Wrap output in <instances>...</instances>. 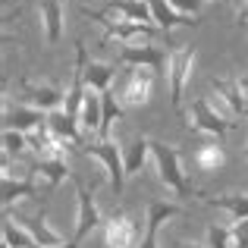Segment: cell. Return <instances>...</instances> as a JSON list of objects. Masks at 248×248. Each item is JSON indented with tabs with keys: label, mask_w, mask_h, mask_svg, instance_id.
<instances>
[{
	"label": "cell",
	"mask_w": 248,
	"mask_h": 248,
	"mask_svg": "<svg viewBox=\"0 0 248 248\" xmlns=\"http://www.w3.org/2000/svg\"><path fill=\"white\" fill-rule=\"evenodd\" d=\"M104 13L123 16V19H135V22H154L151 3H148V0H110Z\"/></svg>",
	"instance_id": "cell-19"
},
{
	"label": "cell",
	"mask_w": 248,
	"mask_h": 248,
	"mask_svg": "<svg viewBox=\"0 0 248 248\" xmlns=\"http://www.w3.org/2000/svg\"><path fill=\"white\" fill-rule=\"evenodd\" d=\"M198 198H204V204H211V207H223L232 220L248 217V195H232V192H226V195H207V192H198Z\"/></svg>",
	"instance_id": "cell-20"
},
{
	"label": "cell",
	"mask_w": 248,
	"mask_h": 248,
	"mask_svg": "<svg viewBox=\"0 0 248 248\" xmlns=\"http://www.w3.org/2000/svg\"><path fill=\"white\" fill-rule=\"evenodd\" d=\"M176 248H201L198 242H176Z\"/></svg>",
	"instance_id": "cell-33"
},
{
	"label": "cell",
	"mask_w": 248,
	"mask_h": 248,
	"mask_svg": "<svg viewBox=\"0 0 248 248\" xmlns=\"http://www.w3.org/2000/svg\"><path fill=\"white\" fill-rule=\"evenodd\" d=\"M50 248H79V239H69V242H63V245H50Z\"/></svg>",
	"instance_id": "cell-32"
},
{
	"label": "cell",
	"mask_w": 248,
	"mask_h": 248,
	"mask_svg": "<svg viewBox=\"0 0 248 248\" xmlns=\"http://www.w3.org/2000/svg\"><path fill=\"white\" fill-rule=\"evenodd\" d=\"M245 116H248V113H245Z\"/></svg>",
	"instance_id": "cell-35"
},
{
	"label": "cell",
	"mask_w": 248,
	"mask_h": 248,
	"mask_svg": "<svg viewBox=\"0 0 248 248\" xmlns=\"http://www.w3.org/2000/svg\"><path fill=\"white\" fill-rule=\"evenodd\" d=\"M76 182V198H79V214H76V232L73 239H88L91 232L101 226V207H97V198H94V188H88V182L82 176H73Z\"/></svg>",
	"instance_id": "cell-6"
},
{
	"label": "cell",
	"mask_w": 248,
	"mask_h": 248,
	"mask_svg": "<svg viewBox=\"0 0 248 248\" xmlns=\"http://www.w3.org/2000/svg\"><path fill=\"white\" fill-rule=\"evenodd\" d=\"M192 73H195V47L192 44H179V47L170 50L164 79H167V91H170V104H173V110L179 116L186 113L182 101H186V88L192 82Z\"/></svg>",
	"instance_id": "cell-2"
},
{
	"label": "cell",
	"mask_w": 248,
	"mask_h": 248,
	"mask_svg": "<svg viewBox=\"0 0 248 248\" xmlns=\"http://www.w3.org/2000/svg\"><path fill=\"white\" fill-rule=\"evenodd\" d=\"M182 123L188 126V132H204V135H211V139H226V135L236 129L232 120L220 116L217 110L207 104V97L192 101V107H188V113L182 116Z\"/></svg>",
	"instance_id": "cell-5"
},
{
	"label": "cell",
	"mask_w": 248,
	"mask_h": 248,
	"mask_svg": "<svg viewBox=\"0 0 248 248\" xmlns=\"http://www.w3.org/2000/svg\"><path fill=\"white\" fill-rule=\"evenodd\" d=\"M38 13H41L44 38H47L50 44H60V38H63V19H66V13H63V0H41Z\"/></svg>",
	"instance_id": "cell-16"
},
{
	"label": "cell",
	"mask_w": 248,
	"mask_h": 248,
	"mask_svg": "<svg viewBox=\"0 0 248 248\" xmlns=\"http://www.w3.org/2000/svg\"><path fill=\"white\" fill-rule=\"evenodd\" d=\"M25 151H31V141H29V132L22 129H3V157H22Z\"/></svg>",
	"instance_id": "cell-27"
},
{
	"label": "cell",
	"mask_w": 248,
	"mask_h": 248,
	"mask_svg": "<svg viewBox=\"0 0 248 248\" xmlns=\"http://www.w3.org/2000/svg\"><path fill=\"white\" fill-rule=\"evenodd\" d=\"M123 157H126V173L135 176L141 173L148 164V157H151V139H145V135H135L132 141H129L126 148H123Z\"/></svg>",
	"instance_id": "cell-21"
},
{
	"label": "cell",
	"mask_w": 248,
	"mask_h": 248,
	"mask_svg": "<svg viewBox=\"0 0 248 248\" xmlns=\"http://www.w3.org/2000/svg\"><path fill=\"white\" fill-rule=\"evenodd\" d=\"M47 123V110L41 107H10L3 104V129H22V132H31V129H41Z\"/></svg>",
	"instance_id": "cell-13"
},
{
	"label": "cell",
	"mask_w": 248,
	"mask_h": 248,
	"mask_svg": "<svg viewBox=\"0 0 248 248\" xmlns=\"http://www.w3.org/2000/svg\"><path fill=\"white\" fill-rule=\"evenodd\" d=\"M31 176H44V186H60L63 179H73V173H69V164L66 160H38L35 167L29 170Z\"/></svg>",
	"instance_id": "cell-26"
},
{
	"label": "cell",
	"mask_w": 248,
	"mask_h": 248,
	"mask_svg": "<svg viewBox=\"0 0 248 248\" xmlns=\"http://www.w3.org/2000/svg\"><path fill=\"white\" fill-rule=\"evenodd\" d=\"M47 126L54 129L57 135H60L63 141H66L73 151H79V148L88 145V139H85V132H82V126H79V120L76 116H69L63 107H57V110H50L47 113Z\"/></svg>",
	"instance_id": "cell-12"
},
{
	"label": "cell",
	"mask_w": 248,
	"mask_h": 248,
	"mask_svg": "<svg viewBox=\"0 0 248 248\" xmlns=\"http://www.w3.org/2000/svg\"><path fill=\"white\" fill-rule=\"evenodd\" d=\"M3 248H10V245H3Z\"/></svg>",
	"instance_id": "cell-34"
},
{
	"label": "cell",
	"mask_w": 248,
	"mask_h": 248,
	"mask_svg": "<svg viewBox=\"0 0 248 248\" xmlns=\"http://www.w3.org/2000/svg\"><path fill=\"white\" fill-rule=\"evenodd\" d=\"M3 245H10V248H41L38 239L31 236L19 220H13L10 211H3Z\"/></svg>",
	"instance_id": "cell-22"
},
{
	"label": "cell",
	"mask_w": 248,
	"mask_h": 248,
	"mask_svg": "<svg viewBox=\"0 0 248 248\" xmlns=\"http://www.w3.org/2000/svg\"><path fill=\"white\" fill-rule=\"evenodd\" d=\"M223 164H226V154H223L220 139H211L207 145H201L198 151H195V167H198L201 173H214V170H220Z\"/></svg>",
	"instance_id": "cell-25"
},
{
	"label": "cell",
	"mask_w": 248,
	"mask_h": 248,
	"mask_svg": "<svg viewBox=\"0 0 248 248\" xmlns=\"http://www.w3.org/2000/svg\"><path fill=\"white\" fill-rule=\"evenodd\" d=\"M113 76H116V63L88 60V66H85V85H88V88H94V91L113 88Z\"/></svg>",
	"instance_id": "cell-24"
},
{
	"label": "cell",
	"mask_w": 248,
	"mask_h": 248,
	"mask_svg": "<svg viewBox=\"0 0 248 248\" xmlns=\"http://www.w3.org/2000/svg\"><path fill=\"white\" fill-rule=\"evenodd\" d=\"M148 3H151L154 25H157L160 31L179 29V25H198V16H186V13H179L170 0H148Z\"/></svg>",
	"instance_id": "cell-14"
},
{
	"label": "cell",
	"mask_w": 248,
	"mask_h": 248,
	"mask_svg": "<svg viewBox=\"0 0 248 248\" xmlns=\"http://www.w3.org/2000/svg\"><path fill=\"white\" fill-rule=\"evenodd\" d=\"M167 50L157 47V44H126L120 50V63H129V66H154L157 73L167 69Z\"/></svg>",
	"instance_id": "cell-10"
},
{
	"label": "cell",
	"mask_w": 248,
	"mask_h": 248,
	"mask_svg": "<svg viewBox=\"0 0 248 248\" xmlns=\"http://www.w3.org/2000/svg\"><path fill=\"white\" fill-rule=\"evenodd\" d=\"M19 91L25 94V101H29V104L47 110V113L66 104V91L57 88V85H38V82H31V79H22V82H19Z\"/></svg>",
	"instance_id": "cell-11"
},
{
	"label": "cell",
	"mask_w": 248,
	"mask_h": 248,
	"mask_svg": "<svg viewBox=\"0 0 248 248\" xmlns=\"http://www.w3.org/2000/svg\"><path fill=\"white\" fill-rule=\"evenodd\" d=\"M85 154H88V157H94L97 164L104 167L113 195H123L129 173H126V157H123L120 141H116V139H91L88 145H85Z\"/></svg>",
	"instance_id": "cell-4"
},
{
	"label": "cell",
	"mask_w": 248,
	"mask_h": 248,
	"mask_svg": "<svg viewBox=\"0 0 248 248\" xmlns=\"http://www.w3.org/2000/svg\"><path fill=\"white\" fill-rule=\"evenodd\" d=\"M101 116H104V104H101V91L88 88V94H85V104L79 110V126L85 132V139H97V132H101Z\"/></svg>",
	"instance_id": "cell-15"
},
{
	"label": "cell",
	"mask_w": 248,
	"mask_h": 248,
	"mask_svg": "<svg viewBox=\"0 0 248 248\" xmlns=\"http://www.w3.org/2000/svg\"><path fill=\"white\" fill-rule=\"evenodd\" d=\"M211 91L220 97V101H226V107H230L236 116H245V101H242V91H239L236 79H217V76H214Z\"/></svg>",
	"instance_id": "cell-23"
},
{
	"label": "cell",
	"mask_w": 248,
	"mask_h": 248,
	"mask_svg": "<svg viewBox=\"0 0 248 248\" xmlns=\"http://www.w3.org/2000/svg\"><path fill=\"white\" fill-rule=\"evenodd\" d=\"M139 223L123 207L104 220V245L107 248H139Z\"/></svg>",
	"instance_id": "cell-8"
},
{
	"label": "cell",
	"mask_w": 248,
	"mask_h": 248,
	"mask_svg": "<svg viewBox=\"0 0 248 248\" xmlns=\"http://www.w3.org/2000/svg\"><path fill=\"white\" fill-rule=\"evenodd\" d=\"M0 192H3V211H10L16 201H25V198H35L38 195V182H35V176H22L19 182H13V179H3L0 182Z\"/></svg>",
	"instance_id": "cell-18"
},
{
	"label": "cell",
	"mask_w": 248,
	"mask_h": 248,
	"mask_svg": "<svg viewBox=\"0 0 248 248\" xmlns=\"http://www.w3.org/2000/svg\"><path fill=\"white\" fill-rule=\"evenodd\" d=\"M232 248H248V217L232 220Z\"/></svg>",
	"instance_id": "cell-29"
},
{
	"label": "cell",
	"mask_w": 248,
	"mask_h": 248,
	"mask_svg": "<svg viewBox=\"0 0 248 248\" xmlns=\"http://www.w3.org/2000/svg\"><path fill=\"white\" fill-rule=\"evenodd\" d=\"M151 157H154V167H157V179L164 182L176 198H188V195H198L186 179V170H182V160H179V151L167 141H157L151 139Z\"/></svg>",
	"instance_id": "cell-3"
},
{
	"label": "cell",
	"mask_w": 248,
	"mask_h": 248,
	"mask_svg": "<svg viewBox=\"0 0 248 248\" xmlns=\"http://www.w3.org/2000/svg\"><path fill=\"white\" fill-rule=\"evenodd\" d=\"M85 16L91 19V22H97L104 29V35L110 38V41H116L120 47H126V44H148L154 35H157V25L154 22H135V19H123V16H110V13H101V10H91V6H85Z\"/></svg>",
	"instance_id": "cell-1"
},
{
	"label": "cell",
	"mask_w": 248,
	"mask_h": 248,
	"mask_svg": "<svg viewBox=\"0 0 248 248\" xmlns=\"http://www.w3.org/2000/svg\"><path fill=\"white\" fill-rule=\"evenodd\" d=\"M154 76H157L154 66H132V73L126 76V82L120 88L123 107H145L154 94Z\"/></svg>",
	"instance_id": "cell-7"
},
{
	"label": "cell",
	"mask_w": 248,
	"mask_h": 248,
	"mask_svg": "<svg viewBox=\"0 0 248 248\" xmlns=\"http://www.w3.org/2000/svg\"><path fill=\"white\" fill-rule=\"evenodd\" d=\"M16 220L38 239V245H41V248H50V245H63V242H66L60 232H54V230L47 226V214H44V207H41L38 214H31V217H22V214H16Z\"/></svg>",
	"instance_id": "cell-17"
},
{
	"label": "cell",
	"mask_w": 248,
	"mask_h": 248,
	"mask_svg": "<svg viewBox=\"0 0 248 248\" xmlns=\"http://www.w3.org/2000/svg\"><path fill=\"white\" fill-rule=\"evenodd\" d=\"M170 3H173L179 13H186V16H198V13H201V3H204V0H170Z\"/></svg>",
	"instance_id": "cell-30"
},
{
	"label": "cell",
	"mask_w": 248,
	"mask_h": 248,
	"mask_svg": "<svg viewBox=\"0 0 248 248\" xmlns=\"http://www.w3.org/2000/svg\"><path fill=\"white\" fill-rule=\"evenodd\" d=\"M207 248H232V230L230 226H207Z\"/></svg>",
	"instance_id": "cell-28"
},
{
	"label": "cell",
	"mask_w": 248,
	"mask_h": 248,
	"mask_svg": "<svg viewBox=\"0 0 248 248\" xmlns=\"http://www.w3.org/2000/svg\"><path fill=\"white\" fill-rule=\"evenodd\" d=\"M145 211H148V220H145V236H141L139 248H157V232H160V226H164L167 220L182 217V214H186L179 201H157V198L148 201Z\"/></svg>",
	"instance_id": "cell-9"
},
{
	"label": "cell",
	"mask_w": 248,
	"mask_h": 248,
	"mask_svg": "<svg viewBox=\"0 0 248 248\" xmlns=\"http://www.w3.org/2000/svg\"><path fill=\"white\" fill-rule=\"evenodd\" d=\"M236 22H239V25H248V0H242V3H239V10H236Z\"/></svg>",
	"instance_id": "cell-31"
}]
</instances>
